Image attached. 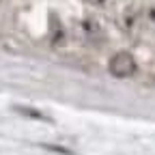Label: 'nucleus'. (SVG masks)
Masks as SVG:
<instances>
[{"label":"nucleus","instance_id":"nucleus-1","mask_svg":"<svg viewBox=\"0 0 155 155\" xmlns=\"http://www.w3.org/2000/svg\"><path fill=\"white\" fill-rule=\"evenodd\" d=\"M110 73L114 78H129L136 73V61H134V56L127 54V52H119L112 61H110Z\"/></svg>","mask_w":155,"mask_h":155},{"label":"nucleus","instance_id":"nucleus-2","mask_svg":"<svg viewBox=\"0 0 155 155\" xmlns=\"http://www.w3.org/2000/svg\"><path fill=\"white\" fill-rule=\"evenodd\" d=\"M82 2H86V5H93V7H106V5L114 2V0H82Z\"/></svg>","mask_w":155,"mask_h":155},{"label":"nucleus","instance_id":"nucleus-3","mask_svg":"<svg viewBox=\"0 0 155 155\" xmlns=\"http://www.w3.org/2000/svg\"><path fill=\"white\" fill-rule=\"evenodd\" d=\"M149 22H151V24L155 26V7H153V9L149 11Z\"/></svg>","mask_w":155,"mask_h":155}]
</instances>
